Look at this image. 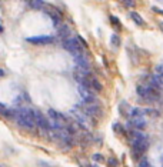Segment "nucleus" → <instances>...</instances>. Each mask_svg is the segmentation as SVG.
<instances>
[{"mask_svg": "<svg viewBox=\"0 0 163 167\" xmlns=\"http://www.w3.org/2000/svg\"><path fill=\"white\" fill-rule=\"evenodd\" d=\"M63 47L74 56L82 53V46H80V43H79V39H66L63 41Z\"/></svg>", "mask_w": 163, "mask_h": 167, "instance_id": "obj_1", "label": "nucleus"}, {"mask_svg": "<svg viewBox=\"0 0 163 167\" xmlns=\"http://www.w3.org/2000/svg\"><path fill=\"white\" fill-rule=\"evenodd\" d=\"M29 43H36V44H46V43H52L53 37L52 36H36V37H27Z\"/></svg>", "mask_w": 163, "mask_h": 167, "instance_id": "obj_2", "label": "nucleus"}, {"mask_svg": "<svg viewBox=\"0 0 163 167\" xmlns=\"http://www.w3.org/2000/svg\"><path fill=\"white\" fill-rule=\"evenodd\" d=\"M34 113H36V124L40 129H43V130H50L52 126H50V123L47 121V119L43 117L40 113H37V111H34Z\"/></svg>", "mask_w": 163, "mask_h": 167, "instance_id": "obj_3", "label": "nucleus"}, {"mask_svg": "<svg viewBox=\"0 0 163 167\" xmlns=\"http://www.w3.org/2000/svg\"><path fill=\"white\" fill-rule=\"evenodd\" d=\"M79 93H80L82 99L86 102V103H92V102H95V96L90 94V90L86 87H83V86H79Z\"/></svg>", "mask_w": 163, "mask_h": 167, "instance_id": "obj_4", "label": "nucleus"}, {"mask_svg": "<svg viewBox=\"0 0 163 167\" xmlns=\"http://www.w3.org/2000/svg\"><path fill=\"white\" fill-rule=\"evenodd\" d=\"M74 63L77 64V67H89V62H87L86 56H83L82 53L74 56Z\"/></svg>", "mask_w": 163, "mask_h": 167, "instance_id": "obj_5", "label": "nucleus"}, {"mask_svg": "<svg viewBox=\"0 0 163 167\" xmlns=\"http://www.w3.org/2000/svg\"><path fill=\"white\" fill-rule=\"evenodd\" d=\"M132 123H133L135 127L140 129V130L146 126V120H145V117H142V116H140V117H136V119H133L132 120Z\"/></svg>", "mask_w": 163, "mask_h": 167, "instance_id": "obj_6", "label": "nucleus"}, {"mask_svg": "<svg viewBox=\"0 0 163 167\" xmlns=\"http://www.w3.org/2000/svg\"><path fill=\"white\" fill-rule=\"evenodd\" d=\"M44 12L47 15H50L52 17H62L60 16V12L56 7H53V6H44Z\"/></svg>", "mask_w": 163, "mask_h": 167, "instance_id": "obj_7", "label": "nucleus"}, {"mask_svg": "<svg viewBox=\"0 0 163 167\" xmlns=\"http://www.w3.org/2000/svg\"><path fill=\"white\" fill-rule=\"evenodd\" d=\"M57 33H59V36L60 37H69V34H70V30H69V27L63 24V26H60L59 29H57Z\"/></svg>", "mask_w": 163, "mask_h": 167, "instance_id": "obj_8", "label": "nucleus"}, {"mask_svg": "<svg viewBox=\"0 0 163 167\" xmlns=\"http://www.w3.org/2000/svg\"><path fill=\"white\" fill-rule=\"evenodd\" d=\"M132 19H133V22L135 23H138L139 26H142V24H145V20L140 17V15H138V13H132Z\"/></svg>", "mask_w": 163, "mask_h": 167, "instance_id": "obj_9", "label": "nucleus"}, {"mask_svg": "<svg viewBox=\"0 0 163 167\" xmlns=\"http://www.w3.org/2000/svg\"><path fill=\"white\" fill-rule=\"evenodd\" d=\"M43 3H44V1H41V0H32V1H29V4H30L33 9L43 7Z\"/></svg>", "mask_w": 163, "mask_h": 167, "instance_id": "obj_10", "label": "nucleus"}, {"mask_svg": "<svg viewBox=\"0 0 163 167\" xmlns=\"http://www.w3.org/2000/svg\"><path fill=\"white\" fill-rule=\"evenodd\" d=\"M49 116L50 117H52V119L53 120H62L63 119V116H62V114H60V113H57V111H55V110H49Z\"/></svg>", "mask_w": 163, "mask_h": 167, "instance_id": "obj_11", "label": "nucleus"}, {"mask_svg": "<svg viewBox=\"0 0 163 167\" xmlns=\"http://www.w3.org/2000/svg\"><path fill=\"white\" fill-rule=\"evenodd\" d=\"M86 111H87L89 114H92V116H95V114L99 113L98 106H87V107H86Z\"/></svg>", "mask_w": 163, "mask_h": 167, "instance_id": "obj_12", "label": "nucleus"}, {"mask_svg": "<svg viewBox=\"0 0 163 167\" xmlns=\"http://www.w3.org/2000/svg\"><path fill=\"white\" fill-rule=\"evenodd\" d=\"M110 41H112V44H114V46H119V44H120V39H119L117 34H113L112 39H110Z\"/></svg>", "mask_w": 163, "mask_h": 167, "instance_id": "obj_13", "label": "nucleus"}, {"mask_svg": "<svg viewBox=\"0 0 163 167\" xmlns=\"http://www.w3.org/2000/svg\"><path fill=\"white\" fill-rule=\"evenodd\" d=\"M140 114H142V110H140V109H133V110H132V117H133V119L140 117Z\"/></svg>", "mask_w": 163, "mask_h": 167, "instance_id": "obj_14", "label": "nucleus"}, {"mask_svg": "<svg viewBox=\"0 0 163 167\" xmlns=\"http://www.w3.org/2000/svg\"><path fill=\"white\" fill-rule=\"evenodd\" d=\"M139 167H150L149 166V161H147V159H140V161H139Z\"/></svg>", "mask_w": 163, "mask_h": 167, "instance_id": "obj_15", "label": "nucleus"}, {"mask_svg": "<svg viewBox=\"0 0 163 167\" xmlns=\"http://www.w3.org/2000/svg\"><path fill=\"white\" fill-rule=\"evenodd\" d=\"M92 86H93V87L96 89L98 91H100V90H102V84L99 83L98 80H93V81H92Z\"/></svg>", "mask_w": 163, "mask_h": 167, "instance_id": "obj_16", "label": "nucleus"}, {"mask_svg": "<svg viewBox=\"0 0 163 167\" xmlns=\"http://www.w3.org/2000/svg\"><path fill=\"white\" fill-rule=\"evenodd\" d=\"M92 159L95 160V161H103V156L96 153V154H93V156H92Z\"/></svg>", "mask_w": 163, "mask_h": 167, "instance_id": "obj_17", "label": "nucleus"}, {"mask_svg": "<svg viewBox=\"0 0 163 167\" xmlns=\"http://www.w3.org/2000/svg\"><path fill=\"white\" fill-rule=\"evenodd\" d=\"M109 166H110V167H116V166H117V160H116V159H109Z\"/></svg>", "mask_w": 163, "mask_h": 167, "instance_id": "obj_18", "label": "nucleus"}, {"mask_svg": "<svg viewBox=\"0 0 163 167\" xmlns=\"http://www.w3.org/2000/svg\"><path fill=\"white\" fill-rule=\"evenodd\" d=\"M123 3H124V6H127V7L135 6V1H133V0H126V1H123Z\"/></svg>", "mask_w": 163, "mask_h": 167, "instance_id": "obj_19", "label": "nucleus"}, {"mask_svg": "<svg viewBox=\"0 0 163 167\" xmlns=\"http://www.w3.org/2000/svg\"><path fill=\"white\" fill-rule=\"evenodd\" d=\"M145 111H146L147 114H153V116H157V113H156L155 110H152V109H146Z\"/></svg>", "mask_w": 163, "mask_h": 167, "instance_id": "obj_20", "label": "nucleus"}, {"mask_svg": "<svg viewBox=\"0 0 163 167\" xmlns=\"http://www.w3.org/2000/svg\"><path fill=\"white\" fill-rule=\"evenodd\" d=\"M160 161L163 163V153H162V156H160Z\"/></svg>", "mask_w": 163, "mask_h": 167, "instance_id": "obj_21", "label": "nucleus"}, {"mask_svg": "<svg viewBox=\"0 0 163 167\" xmlns=\"http://www.w3.org/2000/svg\"><path fill=\"white\" fill-rule=\"evenodd\" d=\"M160 29H162V30H163V23H162V24H160Z\"/></svg>", "mask_w": 163, "mask_h": 167, "instance_id": "obj_22", "label": "nucleus"}, {"mask_svg": "<svg viewBox=\"0 0 163 167\" xmlns=\"http://www.w3.org/2000/svg\"><path fill=\"white\" fill-rule=\"evenodd\" d=\"M92 167H98V166H95V164H92Z\"/></svg>", "mask_w": 163, "mask_h": 167, "instance_id": "obj_23", "label": "nucleus"}, {"mask_svg": "<svg viewBox=\"0 0 163 167\" xmlns=\"http://www.w3.org/2000/svg\"><path fill=\"white\" fill-rule=\"evenodd\" d=\"M1 167H3V166H1Z\"/></svg>", "mask_w": 163, "mask_h": 167, "instance_id": "obj_24", "label": "nucleus"}]
</instances>
